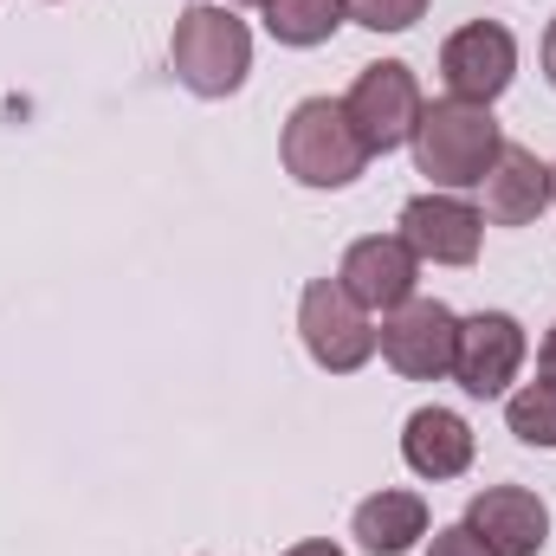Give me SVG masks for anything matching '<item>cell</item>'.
I'll use <instances>...</instances> for the list:
<instances>
[{
    "label": "cell",
    "instance_id": "7402d4cb",
    "mask_svg": "<svg viewBox=\"0 0 556 556\" xmlns=\"http://www.w3.org/2000/svg\"><path fill=\"white\" fill-rule=\"evenodd\" d=\"M240 7H266V0H240Z\"/></svg>",
    "mask_w": 556,
    "mask_h": 556
},
{
    "label": "cell",
    "instance_id": "e0dca14e",
    "mask_svg": "<svg viewBox=\"0 0 556 556\" xmlns=\"http://www.w3.org/2000/svg\"><path fill=\"white\" fill-rule=\"evenodd\" d=\"M343 7H350V20L369 26V33H408L420 13H427V0H343Z\"/></svg>",
    "mask_w": 556,
    "mask_h": 556
},
{
    "label": "cell",
    "instance_id": "8fae6325",
    "mask_svg": "<svg viewBox=\"0 0 556 556\" xmlns=\"http://www.w3.org/2000/svg\"><path fill=\"white\" fill-rule=\"evenodd\" d=\"M337 285H343L363 311H402L420 285V260L402 233H369V240H356V247L343 253Z\"/></svg>",
    "mask_w": 556,
    "mask_h": 556
},
{
    "label": "cell",
    "instance_id": "8992f818",
    "mask_svg": "<svg viewBox=\"0 0 556 556\" xmlns=\"http://www.w3.org/2000/svg\"><path fill=\"white\" fill-rule=\"evenodd\" d=\"M453 343H459V317L440 298H408L402 311H389V324L376 330V350L389 356L395 376L408 382H440L453 376Z\"/></svg>",
    "mask_w": 556,
    "mask_h": 556
},
{
    "label": "cell",
    "instance_id": "4fadbf2b",
    "mask_svg": "<svg viewBox=\"0 0 556 556\" xmlns=\"http://www.w3.org/2000/svg\"><path fill=\"white\" fill-rule=\"evenodd\" d=\"M402 459H408V472L433 479V485L459 479L472 466V427L453 408H415L408 427H402Z\"/></svg>",
    "mask_w": 556,
    "mask_h": 556
},
{
    "label": "cell",
    "instance_id": "52a82bcc",
    "mask_svg": "<svg viewBox=\"0 0 556 556\" xmlns=\"http://www.w3.org/2000/svg\"><path fill=\"white\" fill-rule=\"evenodd\" d=\"M525 369V324L511 311H472L459 317V343H453V376L466 395L498 402Z\"/></svg>",
    "mask_w": 556,
    "mask_h": 556
},
{
    "label": "cell",
    "instance_id": "30bf717a",
    "mask_svg": "<svg viewBox=\"0 0 556 556\" xmlns=\"http://www.w3.org/2000/svg\"><path fill=\"white\" fill-rule=\"evenodd\" d=\"M479 233H485V214L446 188L433 194H415L402 207V240L415 247V260H433V266H472L479 260Z\"/></svg>",
    "mask_w": 556,
    "mask_h": 556
},
{
    "label": "cell",
    "instance_id": "d6986e66",
    "mask_svg": "<svg viewBox=\"0 0 556 556\" xmlns=\"http://www.w3.org/2000/svg\"><path fill=\"white\" fill-rule=\"evenodd\" d=\"M285 556H343V551H337L330 538H311V544H291V551H285Z\"/></svg>",
    "mask_w": 556,
    "mask_h": 556
},
{
    "label": "cell",
    "instance_id": "5bb4252c",
    "mask_svg": "<svg viewBox=\"0 0 556 556\" xmlns=\"http://www.w3.org/2000/svg\"><path fill=\"white\" fill-rule=\"evenodd\" d=\"M350 538L369 556H408L427 538V498L420 492H376L356 505L350 518Z\"/></svg>",
    "mask_w": 556,
    "mask_h": 556
},
{
    "label": "cell",
    "instance_id": "9c48e42d",
    "mask_svg": "<svg viewBox=\"0 0 556 556\" xmlns=\"http://www.w3.org/2000/svg\"><path fill=\"white\" fill-rule=\"evenodd\" d=\"M459 525L492 556H538L551 544V505L538 492H525V485H485V492H472V505H466Z\"/></svg>",
    "mask_w": 556,
    "mask_h": 556
},
{
    "label": "cell",
    "instance_id": "ba28073f",
    "mask_svg": "<svg viewBox=\"0 0 556 556\" xmlns=\"http://www.w3.org/2000/svg\"><path fill=\"white\" fill-rule=\"evenodd\" d=\"M440 78H446V98H459V104H492V98H505V85L518 78V39H511L498 20H472V26H459V33L440 46Z\"/></svg>",
    "mask_w": 556,
    "mask_h": 556
},
{
    "label": "cell",
    "instance_id": "44dd1931",
    "mask_svg": "<svg viewBox=\"0 0 556 556\" xmlns=\"http://www.w3.org/2000/svg\"><path fill=\"white\" fill-rule=\"evenodd\" d=\"M538 363H544V376L556 382V324H551V337H544V350H538Z\"/></svg>",
    "mask_w": 556,
    "mask_h": 556
},
{
    "label": "cell",
    "instance_id": "5b68a950",
    "mask_svg": "<svg viewBox=\"0 0 556 556\" xmlns=\"http://www.w3.org/2000/svg\"><path fill=\"white\" fill-rule=\"evenodd\" d=\"M343 111H350L356 137L369 142V155H389V149L415 142V124H420V111H427L415 65H402V59L363 65L356 85H350V98H343Z\"/></svg>",
    "mask_w": 556,
    "mask_h": 556
},
{
    "label": "cell",
    "instance_id": "9a60e30c",
    "mask_svg": "<svg viewBox=\"0 0 556 556\" xmlns=\"http://www.w3.org/2000/svg\"><path fill=\"white\" fill-rule=\"evenodd\" d=\"M350 20L343 0H266V33L278 46H324Z\"/></svg>",
    "mask_w": 556,
    "mask_h": 556
},
{
    "label": "cell",
    "instance_id": "ffe728a7",
    "mask_svg": "<svg viewBox=\"0 0 556 556\" xmlns=\"http://www.w3.org/2000/svg\"><path fill=\"white\" fill-rule=\"evenodd\" d=\"M544 78H551V91H556V20H551V33H544Z\"/></svg>",
    "mask_w": 556,
    "mask_h": 556
},
{
    "label": "cell",
    "instance_id": "6da1fadb",
    "mask_svg": "<svg viewBox=\"0 0 556 556\" xmlns=\"http://www.w3.org/2000/svg\"><path fill=\"white\" fill-rule=\"evenodd\" d=\"M498 149H505V137H498L492 104L440 98V104L420 111V124H415V168L433 181V188H446V194L479 188V181L492 175Z\"/></svg>",
    "mask_w": 556,
    "mask_h": 556
},
{
    "label": "cell",
    "instance_id": "277c9868",
    "mask_svg": "<svg viewBox=\"0 0 556 556\" xmlns=\"http://www.w3.org/2000/svg\"><path fill=\"white\" fill-rule=\"evenodd\" d=\"M298 337H304L311 363L330 369V376H356L376 356V324H369V311L337 278H311L304 285V298H298Z\"/></svg>",
    "mask_w": 556,
    "mask_h": 556
},
{
    "label": "cell",
    "instance_id": "2e32d148",
    "mask_svg": "<svg viewBox=\"0 0 556 556\" xmlns=\"http://www.w3.org/2000/svg\"><path fill=\"white\" fill-rule=\"evenodd\" d=\"M505 427H511L525 446H556V382L551 376L525 382V389L505 402Z\"/></svg>",
    "mask_w": 556,
    "mask_h": 556
},
{
    "label": "cell",
    "instance_id": "7c38bea8",
    "mask_svg": "<svg viewBox=\"0 0 556 556\" xmlns=\"http://www.w3.org/2000/svg\"><path fill=\"white\" fill-rule=\"evenodd\" d=\"M479 188H485V220L492 227H531L556 201L551 162H538V149H525V142H505Z\"/></svg>",
    "mask_w": 556,
    "mask_h": 556
},
{
    "label": "cell",
    "instance_id": "7a4b0ae2",
    "mask_svg": "<svg viewBox=\"0 0 556 556\" xmlns=\"http://www.w3.org/2000/svg\"><path fill=\"white\" fill-rule=\"evenodd\" d=\"M168 65L175 78L194 91V98H233L253 72V33L247 20H233L227 7L214 0H194L175 13V33H168Z\"/></svg>",
    "mask_w": 556,
    "mask_h": 556
},
{
    "label": "cell",
    "instance_id": "ac0fdd59",
    "mask_svg": "<svg viewBox=\"0 0 556 556\" xmlns=\"http://www.w3.org/2000/svg\"><path fill=\"white\" fill-rule=\"evenodd\" d=\"M427 556H492L466 525H446V531H433V544H427Z\"/></svg>",
    "mask_w": 556,
    "mask_h": 556
},
{
    "label": "cell",
    "instance_id": "3957f363",
    "mask_svg": "<svg viewBox=\"0 0 556 556\" xmlns=\"http://www.w3.org/2000/svg\"><path fill=\"white\" fill-rule=\"evenodd\" d=\"M278 155H285V175L298 188H350L369 168V142L356 137V124L337 98H304L285 117Z\"/></svg>",
    "mask_w": 556,
    "mask_h": 556
},
{
    "label": "cell",
    "instance_id": "603a6c76",
    "mask_svg": "<svg viewBox=\"0 0 556 556\" xmlns=\"http://www.w3.org/2000/svg\"><path fill=\"white\" fill-rule=\"evenodd\" d=\"M551 175H556V162H551Z\"/></svg>",
    "mask_w": 556,
    "mask_h": 556
}]
</instances>
